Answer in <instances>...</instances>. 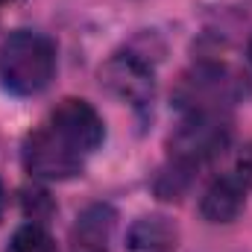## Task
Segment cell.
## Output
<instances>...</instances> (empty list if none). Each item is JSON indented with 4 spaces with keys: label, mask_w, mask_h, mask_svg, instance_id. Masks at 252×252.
<instances>
[{
    "label": "cell",
    "mask_w": 252,
    "mask_h": 252,
    "mask_svg": "<svg viewBox=\"0 0 252 252\" xmlns=\"http://www.w3.org/2000/svg\"><path fill=\"white\" fill-rule=\"evenodd\" d=\"M56 73V44L35 30H15L0 47V82L18 97L41 94Z\"/></svg>",
    "instance_id": "6da1fadb"
},
{
    "label": "cell",
    "mask_w": 252,
    "mask_h": 252,
    "mask_svg": "<svg viewBox=\"0 0 252 252\" xmlns=\"http://www.w3.org/2000/svg\"><path fill=\"white\" fill-rule=\"evenodd\" d=\"M229 138H232V129L223 115L188 112L185 121L170 135V161L193 170V167L217 158L229 147Z\"/></svg>",
    "instance_id": "7a4b0ae2"
},
{
    "label": "cell",
    "mask_w": 252,
    "mask_h": 252,
    "mask_svg": "<svg viewBox=\"0 0 252 252\" xmlns=\"http://www.w3.org/2000/svg\"><path fill=\"white\" fill-rule=\"evenodd\" d=\"M244 94V76L232 73L226 64H199L179 85V103L188 112H214L223 109Z\"/></svg>",
    "instance_id": "3957f363"
},
{
    "label": "cell",
    "mask_w": 252,
    "mask_h": 252,
    "mask_svg": "<svg viewBox=\"0 0 252 252\" xmlns=\"http://www.w3.org/2000/svg\"><path fill=\"white\" fill-rule=\"evenodd\" d=\"M82 164H85V156L70 150L47 124L35 132H30L24 141V167L35 179L62 182V179L82 173Z\"/></svg>",
    "instance_id": "277c9868"
},
{
    "label": "cell",
    "mask_w": 252,
    "mask_h": 252,
    "mask_svg": "<svg viewBox=\"0 0 252 252\" xmlns=\"http://www.w3.org/2000/svg\"><path fill=\"white\" fill-rule=\"evenodd\" d=\"M47 126L62 138L70 150H76L79 156H91L103 138H106V126L103 118L97 115V109L85 100H76V97H67L62 100L53 112H50V121Z\"/></svg>",
    "instance_id": "5b68a950"
},
{
    "label": "cell",
    "mask_w": 252,
    "mask_h": 252,
    "mask_svg": "<svg viewBox=\"0 0 252 252\" xmlns=\"http://www.w3.org/2000/svg\"><path fill=\"white\" fill-rule=\"evenodd\" d=\"M100 82L124 103L144 109L156 97V73L138 53H115L100 70Z\"/></svg>",
    "instance_id": "8992f818"
},
{
    "label": "cell",
    "mask_w": 252,
    "mask_h": 252,
    "mask_svg": "<svg viewBox=\"0 0 252 252\" xmlns=\"http://www.w3.org/2000/svg\"><path fill=\"white\" fill-rule=\"evenodd\" d=\"M244 205H247V185L235 173V176H220L205 188L202 202H199V214L208 223H232V220H238Z\"/></svg>",
    "instance_id": "52a82bcc"
},
{
    "label": "cell",
    "mask_w": 252,
    "mask_h": 252,
    "mask_svg": "<svg viewBox=\"0 0 252 252\" xmlns=\"http://www.w3.org/2000/svg\"><path fill=\"white\" fill-rule=\"evenodd\" d=\"M115 229V211L109 205H88L73 226L70 252H109Z\"/></svg>",
    "instance_id": "ba28073f"
},
{
    "label": "cell",
    "mask_w": 252,
    "mask_h": 252,
    "mask_svg": "<svg viewBox=\"0 0 252 252\" xmlns=\"http://www.w3.org/2000/svg\"><path fill=\"white\" fill-rule=\"evenodd\" d=\"M179 244V229L164 214H147L132 223L126 235V252H173Z\"/></svg>",
    "instance_id": "9c48e42d"
},
{
    "label": "cell",
    "mask_w": 252,
    "mask_h": 252,
    "mask_svg": "<svg viewBox=\"0 0 252 252\" xmlns=\"http://www.w3.org/2000/svg\"><path fill=\"white\" fill-rule=\"evenodd\" d=\"M6 252H56V241L41 223H27L12 235Z\"/></svg>",
    "instance_id": "30bf717a"
},
{
    "label": "cell",
    "mask_w": 252,
    "mask_h": 252,
    "mask_svg": "<svg viewBox=\"0 0 252 252\" xmlns=\"http://www.w3.org/2000/svg\"><path fill=\"white\" fill-rule=\"evenodd\" d=\"M238 179L247 188H252V144H247L241 150V156H238Z\"/></svg>",
    "instance_id": "8fae6325"
},
{
    "label": "cell",
    "mask_w": 252,
    "mask_h": 252,
    "mask_svg": "<svg viewBox=\"0 0 252 252\" xmlns=\"http://www.w3.org/2000/svg\"><path fill=\"white\" fill-rule=\"evenodd\" d=\"M3 211H6V190H3V182H0V220H3Z\"/></svg>",
    "instance_id": "7c38bea8"
},
{
    "label": "cell",
    "mask_w": 252,
    "mask_h": 252,
    "mask_svg": "<svg viewBox=\"0 0 252 252\" xmlns=\"http://www.w3.org/2000/svg\"><path fill=\"white\" fill-rule=\"evenodd\" d=\"M247 53H250V62H252V38H250V47H247Z\"/></svg>",
    "instance_id": "4fadbf2b"
},
{
    "label": "cell",
    "mask_w": 252,
    "mask_h": 252,
    "mask_svg": "<svg viewBox=\"0 0 252 252\" xmlns=\"http://www.w3.org/2000/svg\"><path fill=\"white\" fill-rule=\"evenodd\" d=\"M6 3H15V0H0V6H6Z\"/></svg>",
    "instance_id": "5bb4252c"
}]
</instances>
